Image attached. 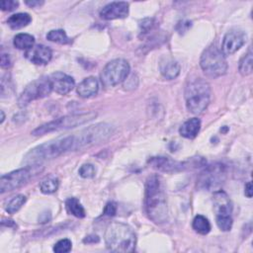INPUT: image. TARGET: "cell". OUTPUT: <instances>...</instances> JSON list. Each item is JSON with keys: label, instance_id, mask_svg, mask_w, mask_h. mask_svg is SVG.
Returning a JSON list of instances; mask_svg holds the SVG:
<instances>
[{"label": "cell", "instance_id": "obj_2", "mask_svg": "<svg viewBox=\"0 0 253 253\" xmlns=\"http://www.w3.org/2000/svg\"><path fill=\"white\" fill-rule=\"evenodd\" d=\"M76 150L74 134L60 136L58 138L46 141L32 148L25 156L23 162L28 165H40L41 163L54 159L61 154Z\"/></svg>", "mask_w": 253, "mask_h": 253}, {"label": "cell", "instance_id": "obj_21", "mask_svg": "<svg viewBox=\"0 0 253 253\" xmlns=\"http://www.w3.org/2000/svg\"><path fill=\"white\" fill-rule=\"evenodd\" d=\"M32 22V17L28 13H17L10 16L7 24L13 30H19L28 26Z\"/></svg>", "mask_w": 253, "mask_h": 253}, {"label": "cell", "instance_id": "obj_8", "mask_svg": "<svg viewBox=\"0 0 253 253\" xmlns=\"http://www.w3.org/2000/svg\"><path fill=\"white\" fill-rule=\"evenodd\" d=\"M130 66L124 58H116L108 62L102 69L100 79L105 87H113L125 81L128 76Z\"/></svg>", "mask_w": 253, "mask_h": 253}, {"label": "cell", "instance_id": "obj_26", "mask_svg": "<svg viewBox=\"0 0 253 253\" xmlns=\"http://www.w3.org/2000/svg\"><path fill=\"white\" fill-rule=\"evenodd\" d=\"M46 39L52 42L67 44L71 42V40L67 37L66 33L63 30H51L46 34Z\"/></svg>", "mask_w": 253, "mask_h": 253}, {"label": "cell", "instance_id": "obj_39", "mask_svg": "<svg viewBox=\"0 0 253 253\" xmlns=\"http://www.w3.org/2000/svg\"><path fill=\"white\" fill-rule=\"evenodd\" d=\"M4 119H5V115H4V112H3V111H1V121H0V123H1V124L3 123Z\"/></svg>", "mask_w": 253, "mask_h": 253}, {"label": "cell", "instance_id": "obj_24", "mask_svg": "<svg viewBox=\"0 0 253 253\" xmlns=\"http://www.w3.org/2000/svg\"><path fill=\"white\" fill-rule=\"evenodd\" d=\"M65 207H66L68 212L73 214L76 217L82 218L86 215L83 206L80 204V202L76 198L67 199L65 202Z\"/></svg>", "mask_w": 253, "mask_h": 253}, {"label": "cell", "instance_id": "obj_20", "mask_svg": "<svg viewBox=\"0 0 253 253\" xmlns=\"http://www.w3.org/2000/svg\"><path fill=\"white\" fill-rule=\"evenodd\" d=\"M160 72L166 79H175L180 73V65L172 58H165L160 62Z\"/></svg>", "mask_w": 253, "mask_h": 253}, {"label": "cell", "instance_id": "obj_22", "mask_svg": "<svg viewBox=\"0 0 253 253\" xmlns=\"http://www.w3.org/2000/svg\"><path fill=\"white\" fill-rule=\"evenodd\" d=\"M13 43H14V46L17 47L18 49L28 50V49H30L31 47L34 46L35 38H34V36H32L30 34L21 33V34H18L14 37Z\"/></svg>", "mask_w": 253, "mask_h": 253}, {"label": "cell", "instance_id": "obj_18", "mask_svg": "<svg viewBox=\"0 0 253 253\" xmlns=\"http://www.w3.org/2000/svg\"><path fill=\"white\" fill-rule=\"evenodd\" d=\"M99 90V82L98 80L93 77L89 76L85 79H83L79 85L77 86V94L81 98H90L97 94Z\"/></svg>", "mask_w": 253, "mask_h": 253}, {"label": "cell", "instance_id": "obj_12", "mask_svg": "<svg viewBox=\"0 0 253 253\" xmlns=\"http://www.w3.org/2000/svg\"><path fill=\"white\" fill-rule=\"evenodd\" d=\"M148 163L155 169L162 171V172H179L182 170H185L187 168H190L192 165L197 167L200 163L195 162L193 159L191 161H176L169 157L165 156H158V157H152L149 159Z\"/></svg>", "mask_w": 253, "mask_h": 253}, {"label": "cell", "instance_id": "obj_36", "mask_svg": "<svg viewBox=\"0 0 253 253\" xmlns=\"http://www.w3.org/2000/svg\"><path fill=\"white\" fill-rule=\"evenodd\" d=\"M28 6L32 7V8H37V7H41L43 5V1H40V0H30V1H26L25 2Z\"/></svg>", "mask_w": 253, "mask_h": 253}, {"label": "cell", "instance_id": "obj_25", "mask_svg": "<svg viewBox=\"0 0 253 253\" xmlns=\"http://www.w3.org/2000/svg\"><path fill=\"white\" fill-rule=\"evenodd\" d=\"M59 181L55 176L49 175L45 177L40 184V190L42 194H52L58 189Z\"/></svg>", "mask_w": 253, "mask_h": 253}, {"label": "cell", "instance_id": "obj_14", "mask_svg": "<svg viewBox=\"0 0 253 253\" xmlns=\"http://www.w3.org/2000/svg\"><path fill=\"white\" fill-rule=\"evenodd\" d=\"M129 5L125 1L111 2L104 6L100 11V17L104 20L124 19L128 15Z\"/></svg>", "mask_w": 253, "mask_h": 253}, {"label": "cell", "instance_id": "obj_3", "mask_svg": "<svg viewBox=\"0 0 253 253\" xmlns=\"http://www.w3.org/2000/svg\"><path fill=\"white\" fill-rule=\"evenodd\" d=\"M105 243L107 248L114 252H132L135 249L136 236L129 225L114 221L106 228Z\"/></svg>", "mask_w": 253, "mask_h": 253}, {"label": "cell", "instance_id": "obj_6", "mask_svg": "<svg viewBox=\"0 0 253 253\" xmlns=\"http://www.w3.org/2000/svg\"><path fill=\"white\" fill-rule=\"evenodd\" d=\"M114 130V126L107 123H99L87 126L78 133H74L76 150L106 141L113 135Z\"/></svg>", "mask_w": 253, "mask_h": 253}, {"label": "cell", "instance_id": "obj_5", "mask_svg": "<svg viewBox=\"0 0 253 253\" xmlns=\"http://www.w3.org/2000/svg\"><path fill=\"white\" fill-rule=\"evenodd\" d=\"M97 117V113L95 112H88V113H80V114H72L60 117L48 123L39 126L32 131L33 135L39 136L43 135L52 131L64 130L72 127H76L78 126L84 125Z\"/></svg>", "mask_w": 253, "mask_h": 253}, {"label": "cell", "instance_id": "obj_10", "mask_svg": "<svg viewBox=\"0 0 253 253\" xmlns=\"http://www.w3.org/2000/svg\"><path fill=\"white\" fill-rule=\"evenodd\" d=\"M40 169V165H28L24 168L14 170L8 174H5L0 179V192H10L24 186L28 181L35 176Z\"/></svg>", "mask_w": 253, "mask_h": 253}, {"label": "cell", "instance_id": "obj_37", "mask_svg": "<svg viewBox=\"0 0 253 253\" xmlns=\"http://www.w3.org/2000/svg\"><path fill=\"white\" fill-rule=\"evenodd\" d=\"M84 243H96L99 242V237L97 235H88L83 239Z\"/></svg>", "mask_w": 253, "mask_h": 253}, {"label": "cell", "instance_id": "obj_17", "mask_svg": "<svg viewBox=\"0 0 253 253\" xmlns=\"http://www.w3.org/2000/svg\"><path fill=\"white\" fill-rule=\"evenodd\" d=\"M25 56L33 63L43 65L49 62L52 56L51 49L43 44H36L30 49L26 50Z\"/></svg>", "mask_w": 253, "mask_h": 253}, {"label": "cell", "instance_id": "obj_19", "mask_svg": "<svg viewBox=\"0 0 253 253\" xmlns=\"http://www.w3.org/2000/svg\"><path fill=\"white\" fill-rule=\"evenodd\" d=\"M201 128V121L198 118H192L186 121L179 128V132L183 137L192 139L197 136Z\"/></svg>", "mask_w": 253, "mask_h": 253}, {"label": "cell", "instance_id": "obj_33", "mask_svg": "<svg viewBox=\"0 0 253 253\" xmlns=\"http://www.w3.org/2000/svg\"><path fill=\"white\" fill-rule=\"evenodd\" d=\"M140 33H142V35L148 33L154 26V20L150 19V18H146L143 21H141L140 23Z\"/></svg>", "mask_w": 253, "mask_h": 253}, {"label": "cell", "instance_id": "obj_4", "mask_svg": "<svg viewBox=\"0 0 253 253\" xmlns=\"http://www.w3.org/2000/svg\"><path fill=\"white\" fill-rule=\"evenodd\" d=\"M185 100L186 107L190 113L195 115L201 114L210 104V84L202 78L190 80L185 88Z\"/></svg>", "mask_w": 253, "mask_h": 253}, {"label": "cell", "instance_id": "obj_9", "mask_svg": "<svg viewBox=\"0 0 253 253\" xmlns=\"http://www.w3.org/2000/svg\"><path fill=\"white\" fill-rule=\"evenodd\" d=\"M227 167L223 163H214L207 166L199 175L197 187L200 190L212 191L217 189L225 180Z\"/></svg>", "mask_w": 253, "mask_h": 253}, {"label": "cell", "instance_id": "obj_31", "mask_svg": "<svg viewBox=\"0 0 253 253\" xmlns=\"http://www.w3.org/2000/svg\"><path fill=\"white\" fill-rule=\"evenodd\" d=\"M215 221L219 229L222 231H228L232 226V218L229 216H215Z\"/></svg>", "mask_w": 253, "mask_h": 253}, {"label": "cell", "instance_id": "obj_13", "mask_svg": "<svg viewBox=\"0 0 253 253\" xmlns=\"http://www.w3.org/2000/svg\"><path fill=\"white\" fill-rule=\"evenodd\" d=\"M247 36L241 30H231L225 34L222 40L221 51L224 55L236 52L246 42Z\"/></svg>", "mask_w": 253, "mask_h": 253}, {"label": "cell", "instance_id": "obj_7", "mask_svg": "<svg viewBox=\"0 0 253 253\" xmlns=\"http://www.w3.org/2000/svg\"><path fill=\"white\" fill-rule=\"evenodd\" d=\"M200 65L205 74L211 78L224 75L227 71L225 56L215 45H210L204 50L201 55Z\"/></svg>", "mask_w": 253, "mask_h": 253}, {"label": "cell", "instance_id": "obj_28", "mask_svg": "<svg viewBox=\"0 0 253 253\" xmlns=\"http://www.w3.org/2000/svg\"><path fill=\"white\" fill-rule=\"evenodd\" d=\"M252 63H253V57H252V51L249 50L247 53H245L242 58L239 61V72L242 75H249L252 72Z\"/></svg>", "mask_w": 253, "mask_h": 253}, {"label": "cell", "instance_id": "obj_1", "mask_svg": "<svg viewBox=\"0 0 253 253\" xmlns=\"http://www.w3.org/2000/svg\"><path fill=\"white\" fill-rule=\"evenodd\" d=\"M144 207L148 217L160 224L168 219V208L165 191L159 176H149L145 182Z\"/></svg>", "mask_w": 253, "mask_h": 253}, {"label": "cell", "instance_id": "obj_38", "mask_svg": "<svg viewBox=\"0 0 253 253\" xmlns=\"http://www.w3.org/2000/svg\"><path fill=\"white\" fill-rule=\"evenodd\" d=\"M244 194L247 198H251L252 197V183L251 182H247L245 185V191Z\"/></svg>", "mask_w": 253, "mask_h": 253}, {"label": "cell", "instance_id": "obj_34", "mask_svg": "<svg viewBox=\"0 0 253 253\" xmlns=\"http://www.w3.org/2000/svg\"><path fill=\"white\" fill-rule=\"evenodd\" d=\"M117 212V204L114 202H109L104 208V214L108 216H114Z\"/></svg>", "mask_w": 253, "mask_h": 253}, {"label": "cell", "instance_id": "obj_32", "mask_svg": "<svg viewBox=\"0 0 253 253\" xmlns=\"http://www.w3.org/2000/svg\"><path fill=\"white\" fill-rule=\"evenodd\" d=\"M1 10L3 11H13L19 6V2L15 0H4L0 3Z\"/></svg>", "mask_w": 253, "mask_h": 253}, {"label": "cell", "instance_id": "obj_16", "mask_svg": "<svg viewBox=\"0 0 253 253\" xmlns=\"http://www.w3.org/2000/svg\"><path fill=\"white\" fill-rule=\"evenodd\" d=\"M212 205L215 216H229L232 212V203L224 191L218 190L213 193Z\"/></svg>", "mask_w": 253, "mask_h": 253}, {"label": "cell", "instance_id": "obj_11", "mask_svg": "<svg viewBox=\"0 0 253 253\" xmlns=\"http://www.w3.org/2000/svg\"><path fill=\"white\" fill-rule=\"evenodd\" d=\"M52 91L48 77L41 78L31 82L23 90L18 98V106L21 108L26 107L32 101L43 98L50 94Z\"/></svg>", "mask_w": 253, "mask_h": 253}, {"label": "cell", "instance_id": "obj_30", "mask_svg": "<svg viewBox=\"0 0 253 253\" xmlns=\"http://www.w3.org/2000/svg\"><path fill=\"white\" fill-rule=\"evenodd\" d=\"M78 173L79 175L82 177V178H85V179H89V178H93L96 174V169L94 167V165L90 164V163H86V164H83L79 170H78Z\"/></svg>", "mask_w": 253, "mask_h": 253}, {"label": "cell", "instance_id": "obj_35", "mask_svg": "<svg viewBox=\"0 0 253 253\" xmlns=\"http://www.w3.org/2000/svg\"><path fill=\"white\" fill-rule=\"evenodd\" d=\"M11 66V59L9 54L2 52L1 54V67L2 68H8Z\"/></svg>", "mask_w": 253, "mask_h": 253}, {"label": "cell", "instance_id": "obj_15", "mask_svg": "<svg viewBox=\"0 0 253 253\" xmlns=\"http://www.w3.org/2000/svg\"><path fill=\"white\" fill-rule=\"evenodd\" d=\"M47 77L50 82L52 91L60 95H65L69 93L75 85L74 79L63 72H54Z\"/></svg>", "mask_w": 253, "mask_h": 253}, {"label": "cell", "instance_id": "obj_23", "mask_svg": "<svg viewBox=\"0 0 253 253\" xmlns=\"http://www.w3.org/2000/svg\"><path fill=\"white\" fill-rule=\"evenodd\" d=\"M192 226L196 232L203 234V235L208 234L211 231V227L209 219L202 214H198L194 217Z\"/></svg>", "mask_w": 253, "mask_h": 253}, {"label": "cell", "instance_id": "obj_27", "mask_svg": "<svg viewBox=\"0 0 253 253\" xmlns=\"http://www.w3.org/2000/svg\"><path fill=\"white\" fill-rule=\"evenodd\" d=\"M26 201H27V198H26V196H24V195H17V196H15V197H13L9 202H8V204L6 205V207H5V210H6V211L8 212V213H15L16 211H18L21 208H22V206L26 203Z\"/></svg>", "mask_w": 253, "mask_h": 253}, {"label": "cell", "instance_id": "obj_29", "mask_svg": "<svg viewBox=\"0 0 253 253\" xmlns=\"http://www.w3.org/2000/svg\"><path fill=\"white\" fill-rule=\"evenodd\" d=\"M72 248V243L69 239L64 238L57 241L53 246V251L55 253H66L69 252Z\"/></svg>", "mask_w": 253, "mask_h": 253}]
</instances>
